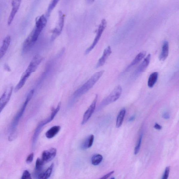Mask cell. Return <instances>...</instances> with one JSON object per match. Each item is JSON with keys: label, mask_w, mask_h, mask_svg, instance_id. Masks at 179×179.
Segmentation results:
<instances>
[{"label": "cell", "mask_w": 179, "mask_h": 179, "mask_svg": "<svg viewBox=\"0 0 179 179\" xmlns=\"http://www.w3.org/2000/svg\"><path fill=\"white\" fill-rule=\"evenodd\" d=\"M54 166V164H52L45 172L40 173L37 175V178L41 179H47L49 178L52 172Z\"/></svg>", "instance_id": "20"}, {"label": "cell", "mask_w": 179, "mask_h": 179, "mask_svg": "<svg viewBox=\"0 0 179 179\" xmlns=\"http://www.w3.org/2000/svg\"><path fill=\"white\" fill-rule=\"evenodd\" d=\"M22 0H12V10L9 18L8 19L7 24L10 25L13 22V19L19 9Z\"/></svg>", "instance_id": "12"}, {"label": "cell", "mask_w": 179, "mask_h": 179, "mask_svg": "<svg viewBox=\"0 0 179 179\" xmlns=\"http://www.w3.org/2000/svg\"><path fill=\"white\" fill-rule=\"evenodd\" d=\"M114 171H113L107 174V175H105L103 176V177L101 178V179H107L108 178H109L110 176H111L112 174H114Z\"/></svg>", "instance_id": "31"}, {"label": "cell", "mask_w": 179, "mask_h": 179, "mask_svg": "<svg viewBox=\"0 0 179 179\" xmlns=\"http://www.w3.org/2000/svg\"><path fill=\"white\" fill-rule=\"evenodd\" d=\"M47 22V19L43 15L37 19L35 28L32 31L33 40L34 43L38 39L42 31L46 25Z\"/></svg>", "instance_id": "5"}, {"label": "cell", "mask_w": 179, "mask_h": 179, "mask_svg": "<svg viewBox=\"0 0 179 179\" xmlns=\"http://www.w3.org/2000/svg\"><path fill=\"white\" fill-rule=\"evenodd\" d=\"M60 129L61 127L59 126H54L47 131L45 133V136L49 139L53 138L59 132Z\"/></svg>", "instance_id": "19"}, {"label": "cell", "mask_w": 179, "mask_h": 179, "mask_svg": "<svg viewBox=\"0 0 179 179\" xmlns=\"http://www.w3.org/2000/svg\"><path fill=\"white\" fill-rule=\"evenodd\" d=\"M98 99V95H96L95 98L91 104L90 106L88 109L85 112L84 116H83L82 121V125H84L88 121L89 119L90 118L91 116L94 112L96 107V103Z\"/></svg>", "instance_id": "10"}, {"label": "cell", "mask_w": 179, "mask_h": 179, "mask_svg": "<svg viewBox=\"0 0 179 179\" xmlns=\"http://www.w3.org/2000/svg\"><path fill=\"white\" fill-rule=\"evenodd\" d=\"M126 111L125 109H122L120 111L117 116L116 121V128H119L122 126L124 121Z\"/></svg>", "instance_id": "23"}, {"label": "cell", "mask_w": 179, "mask_h": 179, "mask_svg": "<svg viewBox=\"0 0 179 179\" xmlns=\"http://www.w3.org/2000/svg\"><path fill=\"white\" fill-rule=\"evenodd\" d=\"M169 53V45L167 41H165L163 43L162 51L159 57L160 61H164L167 58Z\"/></svg>", "instance_id": "17"}, {"label": "cell", "mask_w": 179, "mask_h": 179, "mask_svg": "<svg viewBox=\"0 0 179 179\" xmlns=\"http://www.w3.org/2000/svg\"><path fill=\"white\" fill-rule=\"evenodd\" d=\"M34 44L33 40V34L32 32L24 42L22 48L23 53L28 52Z\"/></svg>", "instance_id": "15"}, {"label": "cell", "mask_w": 179, "mask_h": 179, "mask_svg": "<svg viewBox=\"0 0 179 179\" xmlns=\"http://www.w3.org/2000/svg\"><path fill=\"white\" fill-rule=\"evenodd\" d=\"M158 72H155L150 75L148 81V85L149 88H152L154 86L158 79Z\"/></svg>", "instance_id": "22"}, {"label": "cell", "mask_w": 179, "mask_h": 179, "mask_svg": "<svg viewBox=\"0 0 179 179\" xmlns=\"http://www.w3.org/2000/svg\"><path fill=\"white\" fill-rule=\"evenodd\" d=\"M61 106V103L60 102L58 104L57 108L53 110L51 115L48 118H46V119L42 121L39 123L37 128L35 129L32 137V146L33 147H34L35 144H36L42 129L43 128L44 126L48 124L49 122H51L54 118L58 112L59 111Z\"/></svg>", "instance_id": "3"}, {"label": "cell", "mask_w": 179, "mask_h": 179, "mask_svg": "<svg viewBox=\"0 0 179 179\" xmlns=\"http://www.w3.org/2000/svg\"><path fill=\"white\" fill-rule=\"evenodd\" d=\"M163 117L166 119H168L170 118V116L169 113L168 112L164 113L163 115Z\"/></svg>", "instance_id": "32"}, {"label": "cell", "mask_w": 179, "mask_h": 179, "mask_svg": "<svg viewBox=\"0 0 179 179\" xmlns=\"http://www.w3.org/2000/svg\"><path fill=\"white\" fill-rule=\"evenodd\" d=\"M107 26V21L105 19H103L101 20V24L99 25L96 36L95 37V38L93 41L92 44L88 48H87L86 51H85V54H87L90 52L94 48L95 45L98 43L100 39L101 38V35L102 34L104 31L105 30Z\"/></svg>", "instance_id": "7"}, {"label": "cell", "mask_w": 179, "mask_h": 179, "mask_svg": "<svg viewBox=\"0 0 179 179\" xmlns=\"http://www.w3.org/2000/svg\"><path fill=\"white\" fill-rule=\"evenodd\" d=\"M151 59V55L149 54L147 57L145 58L143 61L142 62L140 65L138 66L137 69L133 74V78H136L139 75L145 71V70L148 66Z\"/></svg>", "instance_id": "11"}, {"label": "cell", "mask_w": 179, "mask_h": 179, "mask_svg": "<svg viewBox=\"0 0 179 179\" xmlns=\"http://www.w3.org/2000/svg\"><path fill=\"white\" fill-rule=\"evenodd\" d=\"M34 93V89L32 90L29 92L28 95H27L26 100L25 101L21 109L18 112L17 114H16L13 119L12 120L9 129V138H8L9 141H13L17 137V128L19 123L20 120L24 113L27 105H28L29 102L30 101L31 98H32Z\"/></svg>", "instance_id": "1"}, {"label": "cell", "mask_w": 179, "mask_h": 179, "mask_svg": "<svg viewBox=\"0 0 179 179\" xmlns=\"http://www.w3.org/2000/svg\"><path fill=\"white\" fill-rule=\"evenodd\" d=\"M94 136L93 135H91L85 139L81 145V149L84 150L90 148L93 145L94 141Z\"/></svg>", "instance_id": "21"}, {"label": "cell", "mask_w": 179, "mask_h": 179, "mask_svg": "<svg viewBox=\"0 0 179 179\" xmlns=\"http://www.w3.org/2000/svg\"><path fill=\"white\" fill-rule=\"evenodd\" d=\"M154 127L157 130H161L162 128V126L157 123H156Z\"/></svg>", "instance_id": "33"}, {"label": "cell", "mask_w": 179, "mask_h": 179, "mask_svg": "<svg viewBox=\"0 0 179 179\" xmlns=\"http://www.w3.org/2000/svg\"><path fill=\"white\" fill-rule=\"evenodd\" d=\"M64 15L61 11L59 12V20L57 26L51 31V40L53 41L59 36L63 28Z\"/></svg>", "instance_id": "8"}, {"label": "cell", "mask_w": 179, "mask_h": 179, "mask_svg": "<svg viewBox=\"0 0 179 179\" xmlns=\"http://www.w3.org/2000/svg\"><path fill=\"white\" fill-rule=\"evenodd\" d=\"M21 178L22 179H30L32 178L30 172H29L28 170H25L24 171L23 173Z\"/></svg>", "instance_id": "28"}, {"label": "cell", "mask_w": 179, "mask_h": 179, "mask_svg": "<svg viewBox=\"0 0 179 179\" xmlns=\"http://www.w3.org/2000/svg\"><path fill=\"white\" fill-rule=\"evenodd\" d=\"M13 87L12 86L8 87L2 95L0 100L1 112L2 111L9 101L13 92Z\"/></svg>", "instance_id": "9"}, {"label": "cell", "mask_w": 179, "mask_h": 179, "mask_svg": "<svg viewBox=\"0 0 179 179\" xmlns=\"http://www.w3.org/2000/svg\"><path fill=\"white\" fill-rule=\"evenodd\" d=\"M146 54V52L145 51L141 52L138 54L136 57L135 58V59L129 64L128 67L126 68V70L128 71L133 67V66L138 64L144 58Z\"/></svg>", "instance_id": "18"}, {"label": "cell", "mask_w": 179, "mask_h": 179, "mask_svg": "<svg viewBox=\"0 0 179 179\" xmlns=\"http://www.w3.org/2000/svg\"><path fill=\"white\" fill-rule=\"evenodd\" d=\"M43 60V57L39 55H35L32 60L25 71L23 75L29 78L31 74L36 70Z\"/></svg>", "instance_id": "6"}, {"label": "cell", "mask_w": 179, "mask_h": 179, "mask_svg": "<svg viewBox=\"0 0 179 179\" xmlns=\"http://www.w3.org/2000/svg\"><path fill=\"white\" fill-rule=\"evenodd\" d=\"M135 117L134 116H131L130 119H129V121L132 122L135 119Z\"/></svg>", "instance_id": "35"}, {"label": "cell", "mask_w": 179, "mask_h": 179, "mask_svg": "<svg viewBox=\"0 0 179 179\" xmlns=\"http://www.w3.org/2000/svg\"><path fill=\"white\" fill-rule=\"evenodd\" d=\"M44 163V162L43 161V160L42 159L37 158L36 162V163H35V172H36L37 173L40 172L41 170L42 169Z\"/></svg>", "instance_id": "25"}, {"label": "cell", "mask_w": 179, "mask_h": 179, "mask_svg": "<svg viewBox=\"0 0 179 179\" xmlns=\"http://www.w3.org/2000/svg\"><path fill=\"white\" fill-rule=\"evenodd\" d=\"M59 1L60 0H52L48 8L49 13H50L55 7Z\"/></svg>", "instance_id": "27"}, {"label": "cell", "mask_w": 179, "mask_h": 179, "mask_svg": "<svg viewBox=\"0 0 179 179\" xmlns=\"http://www.w3.org/2000/svg\"><path fill=\"white\" fill-rule=\"evenodd\" d=\"M57 150L51 148L43 152L42 154V160L44 163H47L52 160L57 155Z\"/></svg>", "instance_id": "13"}, {"label": "cell", "mask_w": 179, "mask_h": 179, "mask_svg": "<svg viewBox=\"0 0 179 179\" xmlns=\"http://www.w3.org/2000/svg\"><path fill=\"white\" fill-rule=\"evenodd\" d=\"M104 72V71L103 70L95 73L87 82L75 91L71 99L70 104H72L77 99L86 93L90 90L92 88L103 75Z\"/></svg>", "instance_id": "2"}, {"label": "cell", "mask_w": 179, "mask_h": 179, "mask_svg": "<svg viewBox=\"0 0 179 179\" xmlns=\"http://www.w3.org/2000/svg\"><path fill=\"white\" fill-rule=\"evenodd\" d=\"M34 154L33 153H31L27 157L26 162L27 163L29 164L32 163L34 158Z\"/></svg>", "instance_id": "30"}, {"label": "cell", "mask_w": 179, "mask_h": 179, "mask_svg": "<svg viewBox=\"0 0 179 179\" xmlns=\"http://www.w3.org/2000/svg\"><path fill=\"white\" fill-rule=\"evenodd\" d=\"M103 159V156L99 154L93 155L91 159V163L94 166L98 165Z\"/></svg>", "instance_id": "24"}, {"label": "cell", "mask_w": 179, "mask_h": 179, "mask_svg": "<svg viewBox=\"0 0 179 179\" xmlns=\"http://www.w3.org/2000/svg\"><path fill=\"white\" fill-rule=\"evenodd\" d=\"M95 0H89L90 2V3H93V2H94Z\"/></svg>", "instance_id": "36"}, {"label": "cell", "mask_w": 179, "mask_h": 179, "mask_svg": "<svg viewBox=\"0 0 179 179\" xmlns=\"http://www.w3.org/2000/svg\"><path fill=\"white\" fill-rule=\"evenodd\" d=\"M112 53L111 48L107 47L104 51L103 55L100 59L95 66V68H98L103 66L105 64L106 61Z\"/></svg>", "instance_id": "14"}, {"label": "cell", "mask_w": 179, "mask_h": 179, "mask_svg": "<svg viewBox=\"0 0 179 179\" xmlns=\"http://www.w3.org/2000/svg\"><path fill=\"white\" fill-rule=\"evenodd\" d=\"M11 41V37L7 36L4 40L0 50V57L2 59L5 55L7 50L8 48L10 46Z\"/></svg>", "instance_id": "16"}, {"label": "cell", "mask_w": 179, "mask_h": 179, "mask_svg": "<svg viewBox=\"0 0 179 179\" xmlns=\"http://www.w3.org/2000/svg\"><path fill=\"white\" fill-rule=\"evenodd\" d=\"M122 91V87L120 85L116 86L111 93L102 101L98 107V110H100L105 106L117 101L121 95Z\"/></svg>", "instance_id": "4"}, {"label": "cell", "mask_w": 179, "mask_h": 179, "mask_svg": "<svg viewBox=\"0 0 179 179\" xmlns=\"http://www.w3.org/2000/svg\"><path fill=\"white\" fill-rule=\"evenodd\" d=\"M142 135H141L140 137H139V139L137 142L135 148L134 149V154L135 155H137L138 154L139 151L140 150L141 142H142Z\"/></svg>", "instance_id": "26"}, {"label": "cell", "mask_w": 179, "mask_h": 179, "mask_svg": "<svg viewBox=\"0 0 179 179\" xmlns=\"http://www.w3.org/2000/svg\"><path fill=\"white\" fill-rule=\"evenodd\" d=\"M170 170V166H167L166 167L164 172V174L162 179H167L168 178L169 175V172Z\"/></svg>", "instance_id": "29"}, {"label": "cell", "mask_w": 179, "mask_h": 179, "mask_svg": "<svg viewBox=\"0 0 179 179\" xmlns=\"http://www.w3.org/2000/svg\"><path fill=\"white\" fill-rule=\"evenodd\" d=\"M4 68L8 72L11 71V69L9 67V66L7 65V64H5L4 66Z\"/></svg>", "instance_id": "34"}]
</instances>
